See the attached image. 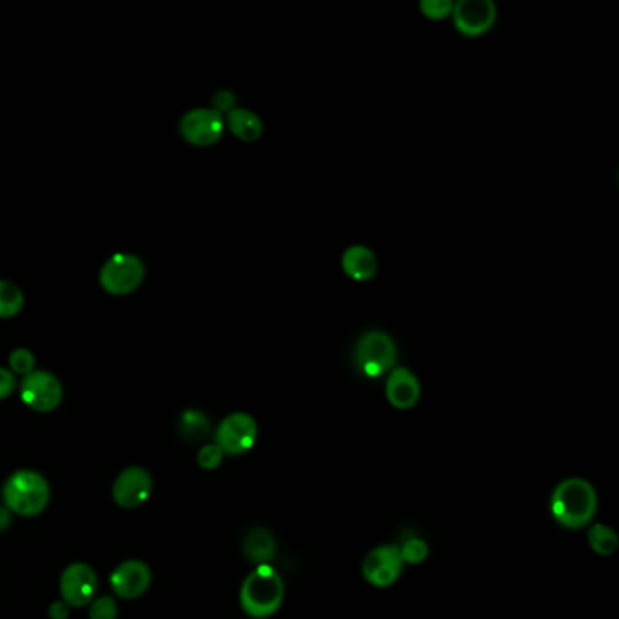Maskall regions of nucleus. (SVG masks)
<instances>
[{"label":"nucleus","mask_w":619,"mask_h":619,"mask_svg":"<svg viewBox=\"0 0 619 619\" xmlns=\"http://www.w3.org/2000/svg\"><path fill=\"white\" fill-rule=\"evenodd\" d=\"M69 612H71V607L62 600L53 601L50 605V609H48V614H50L51 619H68Z\"/></svg>","instance_id":"nucleus-28"},{"label":"nucleus","mask_w":619,"mask_h":619,"mask_svg":"<svg viewBox=\"0 0 619 619\" xmlns=\"http://www.w3.org/2000/svg\"><path fill=\"white\" fill-rule=\"evenodd\" d=\"M398 349L393 336L384 331H367L354 345L353 362L356 371L365 378H382L396 367Z\"/></svg>","instance_id":"nucleus-4"},{"label":"nucleus","mask_w":619,"mask_h":619,"mask_svg":"<svg viewBox=\"0 0 619 619\" xmlns=\"http://www.w3.org/2000/svg\"><path fill=\"white\" fill-rule=\"evenodd\" d=\"M146 278V266L137 255L117 253L109 256L99 273V284L108 295L135 293Z\"/></svg>","instance_id":"nucleus-5"},{"label":"nucleus","mask_w":619,"mask_h":619,"mask_svg":"<svg viewBox=\"0 0 619 619\" xmlns=\"http://www.w3.org/2000/svg\"><path fill=\"white\" fill-rule=\"evenodd\" d=\"M405 565H420L429 558V543L418 534H403L402 543H396Z\"/></svg>","instance_id":"nucleus-21"},{"label":"nucleus","mask_w":619,"mask_h":619,"mask_svg":"<svg viewBox=\"0 0 619 619\" xmlns=\"http://www.w3.org/2000/svg\"><path fill=\"white\" fill-rule=\"evenodd\" d=\"M385 396L387 402L398 411H409L420 402L422 385L418 376L409 367L396 365L391 373L387 374L385 382Z\"/></svg>","instance_id":"nucleus-14"},{"label":"nucleus","mask_w":619,"mask_h":619,"mask_svg":"<svg viewBox=\"0 0 619 619\" xmlns=\"http://www.w3.org/2000/svg\"><path fill=\"white\" fill-rule=\"evenodd\" d=\"M151 492H153L151 474L144 467L133 465L118 474L111 489V496L118 507L131 511L148 502Z\"/></svg>","instance_id":"nucleus-11"},{"label":"nucleus","mask_w":619,"mask_h":619,"mask_svg":"<svg viewBox=\"0 0 619 619\" xmlns=\"http://www.w3.org/2000/svg\"><path fill=\"white\" fill-rule=\"evenodd\" d=\"M8 364H10V371L13 374H19V376H28V374L35 371V364H37V358L35 354L31 353L30 349L26 347H17L13 349L8 358Z\"/></svg>","instance_id":"nucleus-22"},{"label":"nucleus","mask_w":619,"mask_h":619,"mask_svg":"<svg viewBox=\"0 0 619 619\" xmlns=\"http://www.w3.org/2000/svg\"><path fill=\"white\" fill-rule=\"evenodd\" d=\"M178 131L187 144L209 148L215 146L224 135L226 120L213 108L191 109L180 120Z\"/></svg>","instance_id":"nucleus-9"},{"label":"nucleus","mask_w":619,"mask_h":619,"mask_svg":"<svg viewBox=\"0 0 619 619\" xmlns=\"http://www.w3.org/2000/svg\"><path fill=\"white\" fill-rule=\"evenodd\" d=\"M89 619H117V600L113 596H100L88 605Z\"/></svg>","instance_id":"nucleus-23"},{"label":"nucleus","mask_w":619,"mask_h":619,"mask_svg":"<svg viewBox=\"0 0 619 619\" xmlns=\"http://www.w3.org/2000/svg\"><path fill=\"white\" fill-rule=\"evenodd\" d=\"M224 120H226V128L242 142H256L264 133L262 118L251 109L235 108L227 113Z\"/></svg>","instance_id":"nucleus-17"},{"label":"nucleus","mask_w":619,"mask_h":619,"mask_svg":"<svg viewBox=\"0 0 619 619\" xmlns=\"http://www.w3.org/2000/svg\"><path fill=\"white\" fill-rule=\"evenodd\" d=\"M403 569L405 563L396 543L374 547L367 552L362 563L364 580L376 589L393 587L394 583L402 578Z\"/></svg>","instance_id":"nucleus-8"},{"label":"nucleus","mask_w":619,"mask_h":619,"mask_svg":"<svg viewBox=\"0 0 619 619\" xmlns=\"http://www.w3.org/2000/svg\"><path fill=\"white\" fill-rule=\"evenodd\" d=\"M11 516L13 514L6 507H0V532H6L10 529Z\"/></svg>","instance_id":"nucleus-29"},{"label":"nucleus","mask_w":619,"mask_h":619,"mask_svg":"<svg viewBox=\"0 0 619 619\" xmlns=\"http://www.w3.org/2000/svg\"><path fill=\"white\" fill-rule=\"evenodd\" d=\"M24 307V293L10 280H0V320L19 315Z\"/></svg>","instance_id":"nucleus-20"},{"label":"nucleus","mask_w":619,"mask_h":619,"mask_svg":"<svg viewBox=\"0 0 619 619\" xmlns=\"http://www.w3.org/2000/svg\"><path fill=\"white\" fill-rule=\"evenodd\" d=\"M256 440L258 423L247 413L227 414L215 431V443L224 456H242L255 447Z\"/></svg>","instance_id":"nucleus-7"},{"label":"nucleus","mask_w":619,"mask_h":619,"mask_svg":"<svg viewBox=\"0 0 619 619\" xmlns=\"http://www.w3.org/2000/svg\"><path fill=\"white\" fill-rule=\"evenodd\" d=\"M240 607L249 619L275 616L285 600V581L273 565L255 567L242 581Z\"/></svg>","instance_id":"nucleus-2"},{"label":"nucleus","mask_w":619,"mask_h":619,"mask_svg":"<svg viewBox=\"0 0 619 619\" xmlns=\"http://www.w3.org/2000/svg\"><path fill=\"white\" fill-rule=\"evenodd\" d=\"M587 541H589L590 549L596 552L598 556H603V558H609L612 554H616V551L619 549L618 532L614 531L609 525H605V523H592V525H589Z\"/></svg>","instance_id":"nucleus-19"},{"label":"nucleus","mask_w":619,"mask_h":619,"mask_svg":"<svg viewBox=\"0 0 619 619\" xmlns=\"http://www.w3.org/2000/svg\"><path fill=\"white\" fill-rule=\"evenodd\" d=\"M342 269L345 275L356 282H369L376 276L378 260L373 249L365 246L347 247L342 255Z\"/></svg>","instance_id":"nucleus-16"},{"label":"nucleus","mask_w":619,"mask_h":619,"mask_svg":"<svg viewBox=\"0 0 619 619\" xmlns=\"http://www.w3.org/2000/svg\"><path fill=\"white\" fill-rule=\"evenodd\" d=\"M198 467L204 471H215L224 462V452L220 451L217 443L202 445L197 454Z\"/></svg>","instance_id":"nucleus-24"},{"label":"nucleus","mask_w":619,"mask_h":619,"mask_svg":"<svg viewBox=\"0 0 619 619\" xmlns=\"http://www.w3.org/2000/svg\"><path fill=\"white\" fill-rule=\"evenodd\" d=\"M236 106V95L231 91V89H220L215 93V97H213V109L218 111L222 117H224V113H229V111H233Z\"/></svg>","instance_id":"nucleus-26"},{"label":"nucleus","mask_w":619,"mask_h":619,"mask_svg":"<svg viewBox=\"0 0 619 619\" xmlns=\"http://www.w3.org/2000/svg\"><path fill=\"white\" fill-rule=\"evenodd\" d=\"M178 433L187 442H202L211 431L209 418L202 411L187 409L178 418Z\"/></svg>","instance_id":"nucleus-18"},{"label":"nucleus","mask_w":619,"mask_h":619,"mask_svg":"<svg viewBox=\"0 0 619 619\" xmlns=\"http://www.w3.org/2000/svg\"><path fill=\"white\" fill-rule=\"evenodd\" d=\"M17 389V378L11 373L10 369L0 367V402L10 398L11 394Z\"/></svg>","instance_id":"nucleus-27"},{"label":"nucleus","mask_w":619,"mask_h":619,"mask_svg":"<svg viewBox=\"0 0 619 619\" xmlns=\"http://www.w3.org/2000/svg\"><path fill=\"white\" fill-rule=\"evenodd\" d=\"M4 507L22 518H35L46 511L51 500L48 480L37 471L19 469L13 472L2 487Z\"/></svg>","instance_id":"nucleus-3"},{"label":"nucleus","mask_w":619,"mask_h":619,"mask_svg":"<svg viewBox=\"0 0 619 619\" xmlns=\"http://www.w3.org/2000/svg\"><path fill=\"white\" fill-rule=\"evenodd\" d=\"M20 400L35 413H51L64 398L59 378L50 371H33L19 384Z\"/></svg>","instance_id":"nucleus-6"},{"label":"nucleus","mask_w":619,"mask_h":619,"mask_svg":"<svg viewBox=\"0 0 619 619\" xmlns=\"http://www.w3.org/2000/svg\"><path fill=\"white\" fill-rule=\"evenodd\" d=\"M549 509L560 527L580 531L589 527L598 512V492L583 478H567L554 487Z\"/></svg>","instance_id":"nucleus-1"},{"label":"nucleus","mask_w":619,"mask_h":619,"mask_svg":"<svg viewBox=\"0 0 619 619\" xmlns=\"http://www.w3.org/2000/svg\"><path fill=\"white\" fill-rule=\"evenodd\" d=\"M151 569L142 560H126L118 565L109 576V585L118 598L137 600L146 594L151 585Z\"/></svg>","instance_id":"nucleus-13"},{"label":"nucleus","mask_w":619,"mask_h":619,"mask_svg":"<svg viewBox=\"0 0 619 619\" xmlns=\"http://www.w3.org/2000/svg\"><path fill=\"white\" fill-rule=\"evenodd\" d=\"M451 17L456 30L465 37H482L483 33L491 31L498 11L491 0H462L454 4Z\"/></svg>","instance_id":"nucleus-12"},{"label":"nucleus","mask_w":619,"mask_h":619,"mask_svg":"<svg viewBox=\"0 0 619 619\" xmlns=\"http://www.w3.org/2000/svg\"><path fill=\"white\" fill-rule=\"evenodd\" d=\"M454 4L449 0H423L420 2V10L427 19L443 20L451 17Z\"/></svg>","instance_id":"nucleus-25"},{"label":"nucleus","mask_w":619,"mask_h":619,"mask_svg":"<svg viewBox=\"0 0 619 619\" xmlns=\"http://www.w3.org/2000/svg\"><path fill=\"white\" fill-rule=\"evenodd\" d=\"M60 600L73 609L88 607L99 589V576L86 563H71L60 574Z\"/></svg>","instance_id":"nucleus-10"},{"label":"nucleus","mask_w":619,"mask_h":619,"mask_svg":"<svg viewBox=\"0 0 619 619\" xmlns=\"http://www.w3.org/2000/svg\"><path fill=\"white\" fill-rule=\"evenodd\" d=\"M242 554L255 567L273 565L276 554H278L275 534L267 527H260V525L251 527L242 540Z\"/></svg>","instance_id":"nucleus-15"}]
</instances>
